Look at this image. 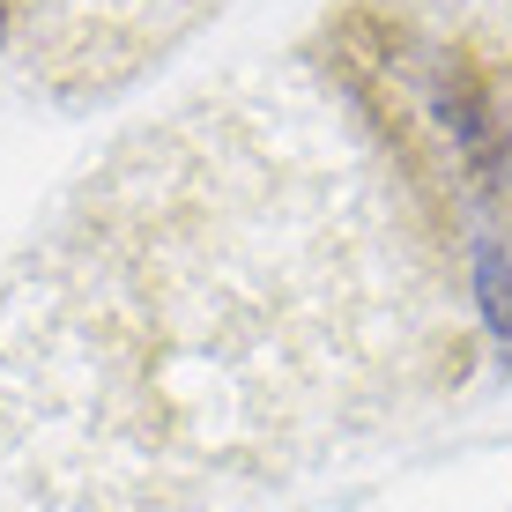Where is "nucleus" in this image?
Returning a JSON list of instances; mask_svg holds the SVG:
<instances>
[{
	"instance_id": "f257e3e1",
	"label": "nucleus",
	"mask_w": 512,
	"mask_h": 512,
	"mask_svg": "<svg viewBox=\"0 0 512 512\" xmlns=\"http://www.w3.org/2000/svg\"><path fill=\"white\" fill-rule=\"evenodd\" d=\"M438 127H446V141H453V156H461L468 179H498L505 127H498V112H490L483 82H475L468 67H446V75H438Z\"/></svg>"
},
{
	"instance_id": "f03ea898",
	"label": "nucleus",
	"mask_w": 512,
	"mask_h": 512,
	"mask_svg": "<svg viewBox=\"0 0 512 512\" xmlns=\"http://www.w3.org/2000/svg\"><path fill=\"white\" fill-rule=\"evenodd\" d=\"M475 290H483L490 327L512 342V253H505V245H483V253H475Z\"/></svg>"
}]
</instances>
